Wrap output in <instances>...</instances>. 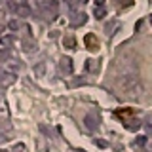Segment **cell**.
<instances>
[{"label": "cell", "instance_id": "7a4b0ae2", "mask_svg": "<svg viewBox=\"0 0 152 152\" xmlns=\"http://www.w3.org/2000/svg\"><path fill=\"white\" fill-rule=\"evenodd\" d=\"M84 42H86V48H88V50H91V51H97L99 50V38L95 36V34H86Z\"/></svg>", "mask_w": 152, "mask_h": 152}, {"label": "cell", "instance_id": "6da1fadb", "mask_svg": "<svg viewBox=\"0 0 152 152\" xmlns=\"http://www.w3.org/2000/svg\"><path fill=\"white\" fill-rule=\"evenodd\" d=\"M114 114H116V118H120L127 127H133V126H135V122H137V110H135V108H131V107L118 108ZM137 124H139V122H137Z\"/></svg>", "mask_w": 152, "mask_h": 152}]
</instances>
